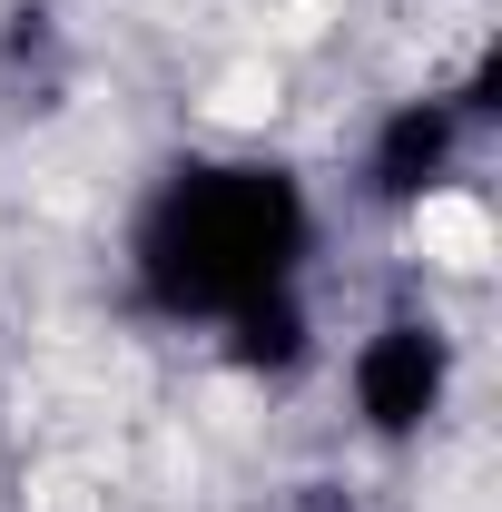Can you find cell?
<instances>
[{"mask_svg":"<svg viewBox=\"0 0 502 512\" xmlns=\"http://www.w3.org/2000/svg\"><path fill=\"white\" fill-rule=\"evenodd\" d=\"M296 247H306V207L276 168H188L138 227L148 296L178 316H227L266 286H286Z\"/></svg>","mask_w":502,"mask_h":512,"instance_id":"cell-1","label":"cell"},{"mask_svg":"<svg viewBox=\"0 0 502 512\" xmlns=\"http://www.w3.org/2000/svg\"><path fill=\"white\" fill-rule=\"evenodd\" d=\"M443 375H453V355L434 325H384L355 355V404L375 434H424V414L443 404Z\"/></svg>","mask_w":502,"mask_h":512,"instance_id":"cell-2","label":"cell"},{"mask_svg":"<svg viewBox=\"0 0 502 512\" xmlns=\"http://www.w3.org/2000/svg\"><path fill=\"white\" fill-rule=\"evenodd\" d=\"M443 158H453V109L443 99H414V109H394L375 138V188L384 197H424L443 178Z\"/></svg>","mask_w":502,"mask_h":512,"instance_id":"cell-3","label":"cell"},{"mask_svg":"<svg viewBox=\"0 0 502 512\" xmlns=\"http://www.w3.org/2000/svg\"><path fill=\"white\" fill-rule=\"evenodd\" d=\"M227 355L237 365H266V375H286L296 355H306V316H296V296L286 286H266V296H247V306H227Z\"/></svg>","mask_w":502,"mask_h":512,"instance_id":"cell-4","label":"cell"}]
</instances>
